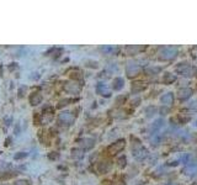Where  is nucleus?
<instances>
[]
</instances>
